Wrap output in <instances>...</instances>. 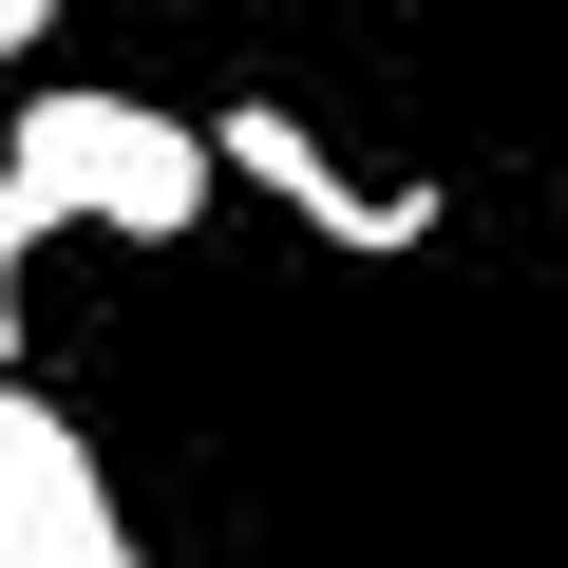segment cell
Instances as JSON below:
<instances>
[{
	"label": "cell",
	"mask_w": 568,
	"mask_h": 568,
	"mask_svg": "<svg viewBox=\"0 0 568 568\" xmlns=\"http://www.w3.org/2000/svg\"><path fill=\"white\" fill-rule=\"evenodd\" d=\"M209 171L246 190V209H284V227H304V246H361V265H398V246H436V190H361L304 114H284V95H227L209 114Z\"/></svg>",
	"instance_id": "7a4b0ae2"
},
{
	"label": "cell",
	"mask_w": 568,
	"mask_h": 568,
	"mask_svg": "<svg viewBox=\"0 0 568 568\" xmlns=\"http://www.w3.org/2000/svg\"><path fill=\"white\" fill-rule=\"evenodd\" d=\"M39 190V227H114V246H190L209 227V133L152 114V95H20V152H0Z\"/></svg>",
	"instance_id": "6da1fadb"
},
{
	"label": "cell",
	"mask_w": 568,
	"mask_h": 568,
	"mask_svg": "<svg viewBox=\"0 0 568 568\" xmlns=\"http://www.w3.org/2000/svg\"><path fill=\"white\" fill-rule=\"evenodd\" d=\"M39 246H58V227H39V190L0 171V379H20V265H39Z\"/></svg>",
	"instance_id": "277c9868"
},
{
	"label": "cell",
	"mask_w": 568,
	"mask_h": 568,
	"mask_svg": "<svg viewBox=\"0 0 568 568\" xmlns=\"http://www.w3.org/2000/svg\"><path fill=\"white\" fill-rule=\"evenodd\" d=\"M0 568H133L114 474H95V436H77L39 379H0Z\"/></svg>",
	"instance_id": "3957f363"
},
{
	"label": "cell",
	"mask_w": 568,
	"mask_h": 568,
	"mask_svg": "<svg viewBox=\"0 0 568 568\" xmlns=\"http://www.w3.org/2000/svg\"><path fill=\"white\" fill-rule=\"evenodd\" d=\"M39 20H58V0H0V58H39Z\"/></svg>",
	"instance_id": "5b68a950"
}]
</instances>
